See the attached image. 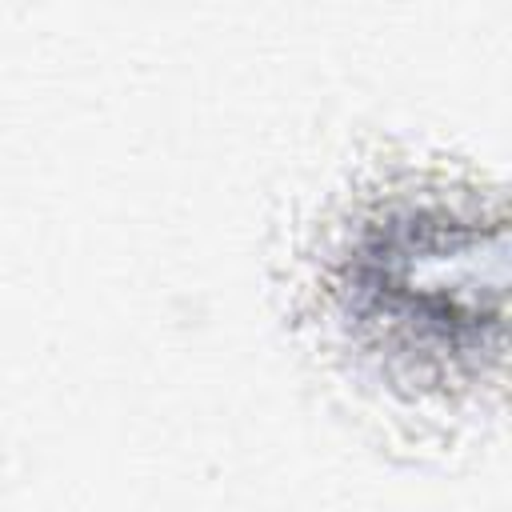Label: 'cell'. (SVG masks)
Masks as SVG:
<instances>
[{"instance_id": "6da1fadb", "label": "cell", "mask_w": 512, "mask_h": 512, "mask_svg": "<svg viewBox=\"0 0 512 512\" xmlns=\"http://www.w3.org/2000/svg\"><path fill=\"white\" fill-rule=\"evenodd\" d=\"M504 252L500 184L388 136L292 208L272 280L324 400L384 448L444 456L504 400Z\"/></svg>"}]
</instances>
